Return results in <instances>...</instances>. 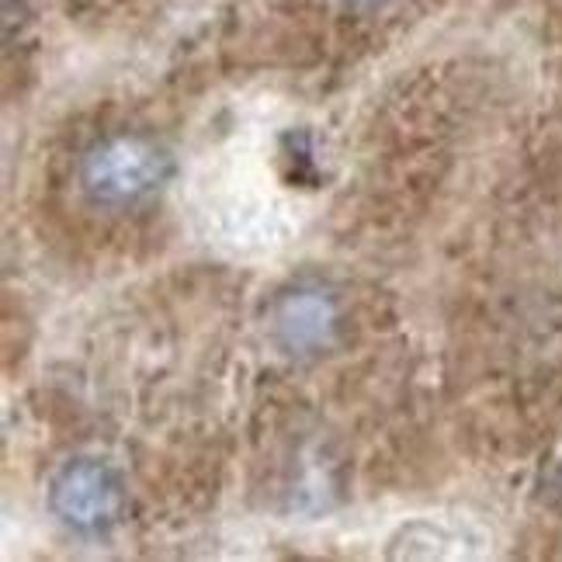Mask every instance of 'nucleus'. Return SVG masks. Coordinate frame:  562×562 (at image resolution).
Segmentation results:
<instances>
[{
  "label": "nucleus",
  "mask_w": 562,
  "mask_h": 562,
  "mask_svg": "<svg viewBox=\"0 0 562 562\" xmlns=\"http://www.w3.org/2000/svg\"><path fill=\"white\" fill-rule=\"evenodd\" d=\"M334 330H337V306L327 292L316 289H299L285 295L274 313V334L281 340V348H289L292 355L323 351L334 340Z\"/></svg>",
  "instance_id": "obj_3"
},
{
  "label": "nucleus",
  "mask_w": 562,
  "mask_h": 562,
  "mask_svg": "<svg viewBox=\"0 0 562 562\" xmlns=\"http://www.w3.org/2000/svg\"><path fill=\"white\" fill-rule=\"evenodd\" d=\"M49 507L63 525L80 535H104L119 525L125 490L119 472L101 459H77L59 469L49 486Z\"/></svg>",
  "instance_id": "obj_2"
},
{
  "label": "nucleus",
  "mask_w": 562,
  "mask_h": 562,
  "mask_svg": "<svg viewBox=\"0 0 562 562\" xmlns=\"http://www.w3.org/2000/svg\"><path fill=\"white\" fill-rule=\"evenodd\" d=\"M355 4H382V0H355Z\"/></svg>",
  "instance_id": "obj_4"
},
{
  "label": "nucleus",
  "mask_w": 562,
  "mask_h": 562,
  "mask_svg": "<svg viewBox=\"0 0 562 562\" xmlns=\"http://www.w3.org/2000/svg\"><path fill=\"white\" fill-rule=\"evenodd\" d=\"M170 175V157L143 136L98 143L80 164V184L98 205H133L154 194Z\"/></svg>",
  "instance_id": "obj_1"
}]
</instances>
